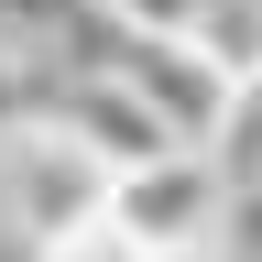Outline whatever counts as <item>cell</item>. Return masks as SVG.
Masks as SVG:
<instances>
[{
  "label": "cell",
  "mask_w": 262,
  "mask_h": 262,
  "mask_svg": "<svg viewBox=\"0 0 262 262\" xmlns=\"http://www.w3.org/2000/svg\"><path fill=\"white\" fill-rule=\"evenodd\" d=\"M88 33H98V77H120L186 153L219 142V120H229V98H241V88H229L186 33H131V22H98V11H88Z\"/></svg>",
  "instance_id": "obj_2"
},
{
  "label": "cell",
  "mask_w": 262,
  "mask_h": 262,
  "mask_svg": "<svg viewBox=\"0 0 262 262\" xmlns=\"http://www.w3.org/2000/svg\"><path fill=\"white\" fill-rule=\"evenodd\" d=\"M110 219V164L77 153L55 120H33L0 142V229H11L22 251H55V241H77V229Z\"/></svg>",
  "instance_id": "obj_1"
},
{
  "label": "cell",
  "mask_w": 262,
  "mask_h": 262,
  "mask_svg": "<svg viewBox=\"0 0 262 262\" xmlns=\"http://www.w3.org/2000/svg\"><path fill=\"white\" fill-rule=\"evenodd\" d=\"M219 219H229V175L208 153H164V164H142V175H110V229L142 262L219 251Z\"/></svg>",
  "instance_id": "obj_3"
},
{
  "label": "cell",
  "mask_w": 262,
  "mask_h": 262,
  "mask_svg": "<svg viewBox=\"0 0 262 262\" xmlns=\"http://www.w3.org/2000/svg\"><path fill=\"white\" fill-rule=\"evenodd\" d=\"M208 164L229 175V196H241V186H262V88H241V98H229V120H219Z\"/></svg>",
  "instance_id": "obj_7"
},
{
  "label": "cell",
  "mask_w": 262,
  "mask_h": 262,
  "mask_svg": "<svg viewBox=\"0 0 262 262\" xmlns=\"http://www.w3.org/2000/svg\"><path fill=\"white\" fill-rule=\"evenodd\" d=\"M175 262H219V251H175Z\"/></svg>",
  "instance_id": "obj_11"
},
{
  "label": "cell",
  "mask_w": 262,
  "mask_h": 262,
  "mask_svg": "<svg viewBox=\"0 0 262 262\" xmlns=\"http://www.w3.org/2000/svg\"><path fill=\"white\" fill-rule=\"evenodd\" d=\"M186 44L208 55V66H219L229 88H262V0H196Z\"/></svg>",
  "instance_id": "obj_5"
},
{
  "label": "cell",
  "mask_w": 262,
  "mask_h": 262,
  "mask_svg": "<svg viewBox=\"0 0 262 262\" xmlns=\"http://www.w3.org/2000/svg\"><path fill=\"white\" fill-rule=\"evenodd\" d=\"M55 131H66L77 153H98L110 175H142V164H164V153H186L175 131H164V120H153L142 98L120 88V77H98V66H77V77L55 88Z\"/></svg>",
  "instance_id": "obj_4"
},
{
  "label": "cell",
  "mask_w": 262,
  "mask_h": 262,
  "mask_svg": "<svg viewBox=\"0 0 262 262\" xmlns=\"http://www.w3.org/2000/svg\"><path fill=\"white\" fill-rule=\"evenodd\" d=\"M219 262H262V186L229 196V219H219Z\"/></svg>",
  "instance_id": "obj_9"
},
{
  "label": "cell",
  "mask_w": 262,
  "mask_h": 262,
  "mask_svg": "<svg viewBox=\"0 0 262 262\" xmlns=\"http://www.w3.org/2000/svg\"><path fill=\"white\" fill-rule=\"evenodd\" d=\"M55 66L33 55V44H11V33H0V142H11V131H33V120H55Z\"/></svg>",
  "instance_id": "obj_6"
},
{
  "label": "cell",
  "mask_w": 262,
  "mask_h": 262,
  "mask_svg": "<svg viewBox=\"0 0 262 262\" xmlns=\"http://www.w3.org/2000/svg\"><path fill=\"white\" fill-rule=\"evenodd\" d=\"M98 22H131V33H186L196 22V0H88Z\"/></svg>",
  "instance_id": "obj_8"
},
{
  "label": "cell",
  "mask_w": 262,
  "mask_h": 262,
  "mask_svg": "<svg viewBox=\"0 0 262 262\" xmlns=\"http://www.w3.org/2000/svg\"><path fill=\"white\" fill-rule=\"evenodd\" d=\"M33 262H142V251H131L110 219H98V229H77V241H55V251H33Z\"/></svg>",
  "instance_id": "obj_10"
}]
</instances>
